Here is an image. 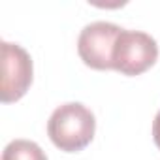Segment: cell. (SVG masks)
<instances>
[{
  "label": "cell",
  "instance_id": "3957f363",
  "mask_svg": "<svg viewBox=\"0 0 160 160\" xmlns=\"http://www.w3.org/2000/svg\"><path fill=\"white\" fill-rule=\"evenodd\" d=\"M121 27L108 21L87 25L77 38V53L85 66L92 70H113V47L121 34Z\"/></svg>",
  "mask_w": 160,
  "mask_h": 160
},
{
  "label": "cell",
  "instance_id": "277c9868",
  "mask_svg": "<svg viewBox=\"0 0 160 160\" xmlns=\"http://www.w3.org/2000/svg\"><path fill=\"white\" fill-rule=\"evenodd\" d=\"M32 75L34 68L30 55L17 43L2 42V104H13L21 100L32 85Z\"/></svg>",
  "mask_w": 160,
  "mask_h": 160
},
{
  "label": "cell",
  "instance_id": "6da1fadb",
  "mask_svg": "<svg viewBox=\"0 0 160 160\" xmlns=\"http://www.w3.org/2000/svg\"><path fill=\"white\" fill-rule=\"evenodd\" d=\"M96 132L94 113L79 102L58 106L47 121V136L53 145L64 152L83 151Z\"/></svg>",
  "mask_w": 160,
  "mask_h": 160
},
{
  "label": "cell",
  "instance_id": "7a4b0ae2",
  "mask_svg": "<svg viewBox=\"0 0 160 160\" xmlns=\"http://www.w3.org/2000/svg\"><path fill=\"white\" fill-rule=\"evenodd\" d=\"M158 58V45L152 36L141 30L122 28L113 47V70L122 75H141Z\"/></svg>",
  "mask_w": 160,
  "mask_h": 160
},
{
  "label": "cell",
  "instance_id": "8992f818",
  "mask_svg": "<svg viewBox=\"0 0 160 160\" xmlns=\"http://www.w3.org/2000/svg\"><path fill=\"white\" fill-rule=\"evenodd\" d=\"M152 139H154V145L160 149V111L156 113V117L152 121Z\"/></svg>",
  "mask_w": 160,
  "mask_h": 160
},
{
  "label": "cell",
  "instance_id": "5b68a950",
  "mask_svg": "<svg viewBox=\"0 0 160 160\" xmlns=\"http://www.w3.org/2000/svg\"><path fill=\"white\" fill-rule=\"evenodd\" d=\"M2 160H47L42 147L30 139H13L4 147Z\"/></svg>",
  "mask_w": 160,
  "mask_h": 160
}]
</instances>
